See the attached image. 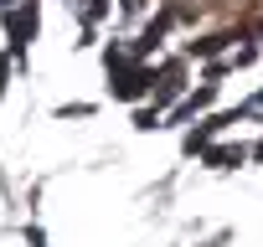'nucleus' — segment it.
<instances>
[{"label": "nucleus", "instance_id": "f257e3e1", "mask_svg": "<svg viewBox=\"0 0 263 247\" xmlns=\"http://www.w3.org/2000/svg\"><path fill=\"white\" fill-rule=\"evenodd\" d=\"M176 11H181V16H191V11H201V0H176Z\"/></svg>", "mask_w": 263, "mask_h": 247}]
</instances>
